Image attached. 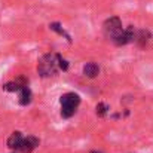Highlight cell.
Here are the masks:
<instances>
[{"label":"cell","mask_w":153,"mask_h":153,"mask_svg":"<svg viewBox=\"0 0 153 153\" xmlns=\"http://www.w3.org/2000/svg\"><path fill=\"white\" fill-rule=\"evenodd\" d=\"M59 104H61V116L64 119H68L76 113V110L80 104V97L74 92L62 94L59 98Z\"/></svg>","instance_id":"cell-2"},{"label":"cell","mask_w":153,"mask_h":153,"mask_svg":"<svg viewBox=\"0 0 153 153\" xmlns=\"http://www.w3.org/2000/svg\"><path fill=\"white\" fill-rule=\"evenodd\" d=\"M135 37H137V30H135L132 25H129V27H126V28L123 30V33H122L113 43L117 45V46H123V45H128V43L135 42Z\"/></svg>","instance_id":"cell-4"},{"label":"cell","mask_w":153,"mask_h":153,"mask_svg":"<svg viewBox=\"0 0 153 153\" xmlns=\"http://www.w3.org/2000/svg\"><path fill=\"white\" fill-rule=\"evenodd\" d=\"M22 140H24V135L19 132V131H15L10 134V137L7 138V147L10 150H18L19 152V147L22 144Z\"/></svg>","instance_id":"cell-6"},{"label":"cell","mask_w":153,"mask_h":153,"mask_svg":"<svg viewBox=\"0 0 153 153\" xmlns=\"http://www.w3.org/2000/svg\"><path fill=\"white\" fill-rule=\"evenodd\" d=\"M83 74L89 79H94L100 74V65L97 62H86L83 65Z\"/></svg>","instance_id":"cell-7"},{"label":"cell","mask_w":153,"mask_h":153,"mask_svg":"<svg viewBox=\"0 0 153 153\" xmlns=\"http://www.w3.org/2000/svg\"><path fill=\"white\" fill-rule=\"evenodd\" d=\"M91 153H101V152H91Z\"/></svg>","instance_id":"cell-13"},{"label":"cell","mask_w":153,"mask_h":153,"mask_svg":"<svg viewBox=\"0 0 153 153\" xmlns=\"http://www.w3.org/2000/svg\"><path fill=\"white\" fill-rule=\"evenodd\" d=\"M49 28H51L52 31L58 33L59 36H64V37L68 40V42H71V36H70V34H68V33H67V31H65V30L61 27V24H59V22H51V24H49Z\"/></svg>","instance_id":"cell-10"},{"label":"cell","mask_w":153,"mask_h":153,"mask_svg":"<svg viewBox=\"0 0 153 153\" xmlns=\"http://www.w3.org/2000/svg\"><path fill=\"white\" fill-rule=\"evenodd\" d=\"M125 28H122V21L119 16H110L108 19H105V22L102 24V31H104V36L107 39H110L111 42H114L122 33H123Z\"/></svg>","instance_id":"cell-3"},{"label":"cell","mask_w":153,"mask_h":153,"mask_svg":"<svg viewBox=\"0 0 153 153\" xmlns=\"http://www.w3.org/2000/svg\"><path fill=\"white\" fill-rule=\"evenodd\" d=\"M108 110H110V108H108L107 104H104V102H98V104H97V114H98V116H105Z\"/></svg>","instance_id":"cell-11"},{"label":"cell","mask_w":153,"mask_h":153,"mask_svg":"<svg viewBox=\"0 0 153 153\" xmlns=\"http://www.w3.org/2000/svg\"><path fill=\"white\" fill-rule=\"evenodd\" d=\"M59 70H62V71H67L68 70V61L62 55H59Z\"/></svg>","instance_id":"cell-12"},{"label":"cell","mask_w":153,"mask_h":153,"mask_svg":"<svg viewBox=\"0 0 153 153\" xmlns=\"http://www.w3.org/2000/svg\"><path fill=\"white\" fill-rule=\"evenodd\" d=\"M150 40V33L147 30H138L137 31V37H135V43L140 46H146L147 42Z\"/></svg>","instance_id":"cell-9"},{"label":"cell","mask_w":153,"mask_h":153,"mask_svg":"<svg viewBox=\"0 0 153 153\" xmlns=\"http://www.w3.org/2000/svg\"><path fill=\"white\" fill-rule=\"evenodd\" d=\"M58 70H59V53L49 52V53L43 55V56L39 59L37 71H39V74H40L42 77L53 76Z\"/></svg>","instance_id":"cell-1"},{"label":"cell","mask_w":153,"mask_h":153,"mask_svg":"<svg viewBox=\"0 0 153 153\" xmlns=\"http://www.w3.org/2000/svg\"><path fill=\"white\" fill-rule=\"evenodd\" d=\"M18 94H19V104H21V105H27V104L31 102V91H30L28 85L22 86Z\"/></svg>","instance_id":"cell-8"},{"label":"cell","mask_w":153,"mask_h":153,"mask_svg":"<svg viewBox=\"0 0 153 153\" xmlns=\"http://www.w3.org/2000/svg\"><path fill=\"white\" fill-rule=\"evenodd\" d=\"M39 138L37 137H33V135H27V137H24V140H22V144H21V147H19V152L21 153H31L37 146H39Z\"/></svg>","instance_id":"cell-5"}]
</instances>
